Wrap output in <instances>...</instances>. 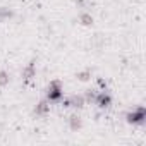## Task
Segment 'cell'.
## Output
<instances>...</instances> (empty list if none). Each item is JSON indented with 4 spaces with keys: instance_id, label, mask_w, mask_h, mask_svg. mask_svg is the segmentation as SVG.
Returning <instances> with one entry per match:
<instances>
[{
    "instance_id": "cell-1",
    "label": "cell",
    "mask_w": 146,
    "mask_h": 146,
    "mask_svg": "<svg viewBox=\"0 0 146 146\" xmlns=\"http://www.w3.org/2000/svg\"><path fill=\"white\" fill-rule=\"evenodd\" d=\"M62 95H64V91H62L60 83H58V81H52L50 86H48V91H46L48 100H50V102H57V100L62 98Z\"/></svg>"
},
{
    "instance_id": "cell-2",
    "label": "cell",
    "mask_w": 146,
    "mask_h": 146,
    "mask_svg": "<svg viewBox=\"0 0 146 146\" xmlns=\"http://www.w3.org/2000/svg\"><path fill=\"white\" fill-rule=\"evenodd\" d=\"M144 119H146V112H144L143 107H139V108H136L134 112L127 113V120L132 122V124H143Z\"/></svg>"
},
{
    "instance_id": "cell-3",
    "label": "cell",
    "mask_w": 146,
    "mask_h": 146,
    "mask_svg": "<svg viewBox=\"0 0 146 146\" xmlns=\"http://www.w3.org/2000/svg\"><path fill=\"white\" fill-rule=\"evenodd\" d=\"M110 102H112V98H110V95H108L107 91H102V93H100V95H96V98H95V103H96V105H100L102 108L108 107V105H110Z\"/></svg>"
},
{
    "instance_id": "cell-4",
    "label": "cell",
    "mask_w": 146,
    "mask_h": 146,
    "mask_svg": "<svg viewBox=\"0 0 146 146\" xmlns=\"http://www.w3.org/2000/svg\"><path fill=\"white\" fill-rule=\"evenodd\" d=\"M84 96H72V98H69L67 102H65V107H78V108H81V107H84Z\"/></svg>"
},
{
    "instance_id": "cell-5",
    "label": "cell",
    "mask_w": 146,
    "mask_h": 146,
    "mask_svg": "<svg viewBox=\"0 0 146 146\" xmlns=\"http://www.w3.org/2000/svg\"><path fill=\"white\" fill-rule=\"evenodd\" d=\"M23 78H24V79H28V81L35 78V65H33V62L23 69Z\"/></svg>"
},
{
    "instance_id": "cell-6",
    "label": "cell",
    "mask_w": 146,
    "mask_h": 146,
    "mask_svg": "<svg viewBox=\"0 0 146 146\" xmlns=\"http://www.w3.org/2000/svg\"><path fill=\"white\" fill-rule=\"evenodd\" d=\"M69 125H70V129H72V131H78V129H81L83 122H81V119H79L78 115H72V117L69 119Z\"/></svg>"
},
{
    "instance_id": "cell-7",
    "label": "cell",
    "mask_w": 146,
    "mask_h": 146,
    "mask_svg": "<svg viewBox=\"0 0 146 146\" xmlns=\"http://www.w3.org/2000/svg\"><path fill=\"white\" fill-rule=\"evenodd\" d=\"M35 112H36L38 115H43V113H46V112H48V102H40V103L36 105Z\"/></svg>"
},
{
    "instance_id": "cell-8",
    "label": "cell",
    "mask_w": 146,
    "mask_h": 146,
    "mask_svg": "<svg viewBox=\"0 0 146 146\" xmlns=\"http://www.w3.org/2000/svg\"><path fill=\"white\" fill-rule=\"evenodd\" d=\"M79 21H81L84 26H90V24H93V17H91L90 14H81V16H79Z\"/></svg>"
},
{
    "instance_id": "cell-9",
    "label": "cell",
    "mask_w": 146,
    "mask_h": 146,
    "mask_svg": "<svg viewBox=\"0 0 146 146\" xmlns=\"http://www.w3.org/2000/svg\"><path fill=\"white\" fill-rule=\"evenodd\" d=\"M9 83V74L5 70H0V86H5Z\"/></svg>"
},
{
    "instance_id": "cell-10",
    "label": "cell",
    "mask_w": 146,
    "mask_h": 146,
    "mask_svg": "<svg viewBox=\"0 0 146 146\" xmlns=\"http://www.w3.org/2000/svg\"><path fill=\"white\" fill-rule=\"evenodd\" d=\"M91 78V72L90 70H84V72H79V74H78V79L79 81H88Z\"/></svg>"
}]
</instances>
